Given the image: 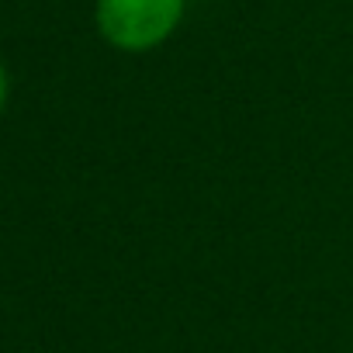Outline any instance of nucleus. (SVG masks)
<instances>
[{
	"label": "nucleus",
	"mask_w": 353,
	"mask_h": 353,
	"mask_svg": "<svg viewBox=\"0 0 353 353\" xmlns=\"http://www.w3.org/2000/svg\"><path fill=\"white\" fill-rule=\"evenodd\" d=\"M4 104H8V70L0 63V111H4Z\"/></svg>",
	"instance_id": "obj_2"
},
{
	"label": "nucleus",
	"mask_w": 353,
	"mask_h": 353,
	"mask_svg": "<svg viewBox=\"0 0 353 353\" xmlns=\"http://www.w3.org/2000/svg\"><path fill=\"white\" fill-rule=\"evenodd\" d=\"M184 11L188 0H97L94 21L118 52H149L181 28Z\"/></svg>",
	"instance_id": "obj_1"
}]
</instances>
